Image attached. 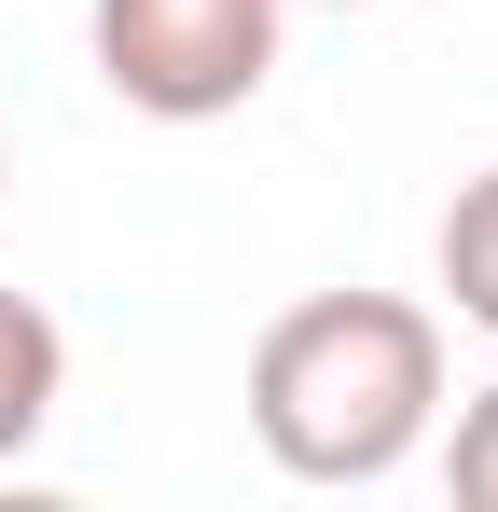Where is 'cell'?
Wrapping results in <instances>:
<instances>
[{"mask_svg": "<svg viewBox=\"0 0 498 512\" xmlns=\"http://www.w3.org/2000/svg\"><path fill=\"white\" fill-rule=\"evenodd\" d=\"M443 416V319L402 291H305L249 346V443L291 485H388Z\"/></svg>", "mask_w": 498, "mask_h": 512, "instance_id": "obj_1", "label": "cell"}, {"mask_svg": "<svg viewBox=\"0 0 498 512\" xmlns=\"http://www.w3.org/2000/svg\"><path fill=\"white\" fill-rule=\"evenodd\" d=\"M277 28L291 0H83V42H97V84L153 125H222L263 97L277 70Z\"/></svg>", "mask_w": 498, "mask_h": 512, "instance_id": "obj_2", "label": "cell"}, {"mask_svg": "<svg viewBox=\"0 0 498 512\" xmlns=\"http://www.w3.org/2000/svg\"><path fill=\"white\" fill-rule=\"evenodd\" d=\"M56 388H70V333L0 277V457H28V443L56 429Z\"/></svg>", "mask_w": 498, "mask_h": 512, "instance_id": "obj_3", "label": "cell"}, {"mask_svg": "<svg viewBox=\"0 0 498 512\" xmlns=\"http://www.w3.org/2000/svg\"><path fill=\"white\" fill-rule=\"evenodd\" d=\"M443 291L471 333H498V167L457 180V208H443Z\"/></svg>", "mask_w": 498, "mask_h": 512, "instance_id": "obj_4", "label": "cell"}, {"mask_svg": "<svg viewBox=\"0 0 498 512\" xmlns=\"http://www.w3.org/2000/svg\"><path fill=\"white\" fill-rule=\"evenodd\" d=\"M443 485H457L471 512H498V388H471V402H457V443H443Z\"/></svg>", "mask_w": 498, "mask_h": 512, "instance_id": "obj_5", "label": "cell"}, {"mask_svg": "<svg viewBox=\"0 0 498 512\" xmlns=\"http://www.w3.org/2000/svg\"><path fill=\"white\" fill-rule=\"evenodd\" d=\"M291 14H360V0H291Z\"/></svg>", "mask_w": 498, "mask_h": 512, "instance_id": "obj_6", "label": "cell"}, {"mask_svg": "<svg viewBox=\"0 0 498 512\" xmlns=\"http://www.w3.org/2000/svg\"><path fill=\"white\" fill-rule=\"evenodd\" d=\"M0 194H14V153H0Z\"/></svg>", "mask_w": 498, "mask_h": 512, "instance_id": "obj_7", "label": "cell"}]
</instances>
